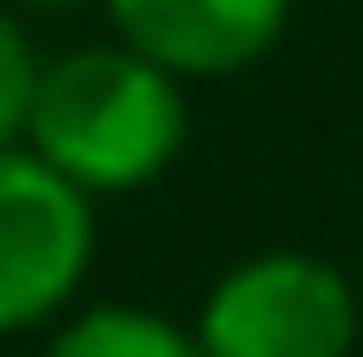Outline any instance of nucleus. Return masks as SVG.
Listing matches in <instances>:
<instances>
[{"instance_id": "5", "label": "nucleus", "mask_w": 363, "mask_h": 357, "mask_svg": "<svg viewBox=\"0 0 363 357\" xmlns=\"http://www.w3.org/2000/svg\"><path fill=\"white\" fill-rule=\"evenodd\" d=\"M40 357H202L195 331L148 304H88L48 337Z\"/></svg>"}, {"instance_id": "3", "label": "nucleus", "mask_w": 363, "mask_h": 357, "mask_svg": "<svg viewBox=\"0 0 363 357\" xmlns=\"http://www.w3.org/2000/svg\"><path fill=\"white\" fill-rule=\"evenodd\" d=\"M94 270V202L34 148L0 155V337L67 317Z\"/></svg>"}, {"instance_id": "4", "label": "nucleus", "mask_w": 363, "mask_h": 357, "mask_svg": "<svg viewBox=\"0 0 363 357\" xmlns=\"http://www.w3.org/2000/svg\"><path fill=\"white\" fill-rule=\"evenodd\" d=\"M115 40L175 81H222L283 40L289 0H101Z\"/></svg>"}, {"instance_id": "1", "label": "nucleus", "mask_w": 363, "mask_h": 357, "mask_svg": "<svg viewBox=\"0 0 363 357\" xmlns=\"http://www.w3.org/2000/svg\"><path fill=\"white\" fill-rule=\"evenodd\" d=\"M182 142H189V94L175 75H162L135 48L101 40V48L40 61L21 148H34L88 202L162 182L175 169Z\"/></svg>"}, {"instance_id": "6", "label": "nucleus", "mask_w": 363, "mask_h": 357, "mask_svg": "<svg viewBox=\"0 0 363 357\" xmlns=\"http://www.w3.org/2000/svg\"><path fill=\"white\" fill-rule=\"evenodd\" d=\"M34 81H40V54L21 34L13 7L0 0V155L27 142V108H34Z\"/></svg>"}, {"instance_id": "7", "label": "nucleus", "mask_w": 363, "mask_h": 357, "mask_svg": "<svg viewBox=\"0 0 363 357\" xmlns=\"http://www.w3.org/2000/svg\"><path fill=\"white\" fill-rule=\"evenodd\" d=\"M27 7H74V0H27Z\"/></svg>"}, {"instance_id": "2", "label": "nucleus", "mask_w": 363, "mask_h": 357, "mask_svg": "<svg viewBox=\"0 0 363 357\" xmlns=\"http://www.w3.org/2000/svg\"><path fill=\"white\" fill-rule=\"evenodd\" d=\"M189 331L202 357H350L357 290L316 250H256L208 283Z\"/></svg>"}]
</instances>
